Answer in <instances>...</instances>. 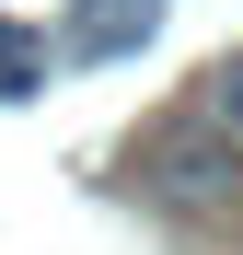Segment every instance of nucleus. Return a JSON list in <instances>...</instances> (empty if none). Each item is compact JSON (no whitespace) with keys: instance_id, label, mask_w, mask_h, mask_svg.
Masks as SVG:
<instances>
[{"instance_id":"nucleus-2","label":"nucleus","mask_w":243,"mask_h":255,"mask_svg":"<svg viewBox=\"0 0 243 255\" xmlns=\"http://www.w3.org/2000/svg\"><path fill=\"white\" fill-rule=\"evenodd\" d=\"M209 128L243 151V58H220V70H209Z\"/></svg>"},{"instance_id":"nucleus-1","label":"nucleus","mask_w":243,"mask_h":255,"mask_svg":"<svg viewBox=\"0 0 243 255\" xmlns=\"http://www.w3.org/2000/svg\"><path fill=\"white\" fill-rule=\"evenodd\" d=\"M139 174H151L162 209H243V151L220 139V128H197V116L151 128L139 139Z\"/></svg>"}]
</instances>
